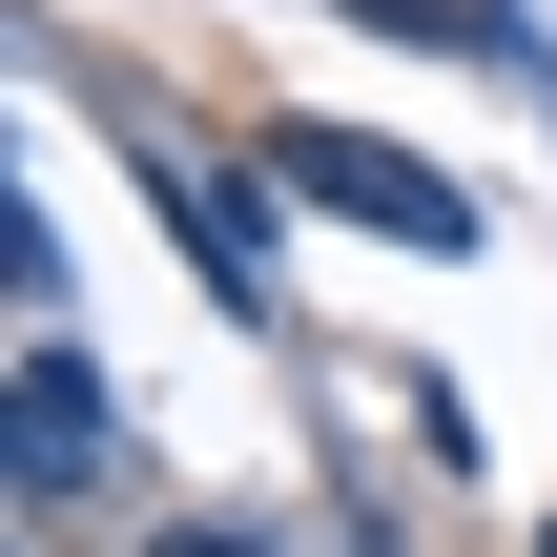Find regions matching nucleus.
Wrapping results in <instances>:
<instances>
[{
	"label": "nucleus",
	"instance_id": "1",
	"mask_svg": "<svg viewBox=\"0 0 557 557\" xmlns=\"http://www.w3.org/2000/svg\"><path fill=\"white\" fill-rule=\"evenodd\" d=\"M269 165H289V207H351V227H393V248H475V186L413 165V145H372V124H289Z\"/></svg>",
	"mask_w": 557,
	"mask_h": 557
},
{
	"label": "nucleus",
	"instance_id": "2",
	"mask_svg": "<svg viewBox=\"0 0 557 557\" xmlns=\"http://www.w3.org/2000/svg\"><path fill=\"white\" fill-rule=\"evenodd\" d=\"M0 455H21V496H83V475H103V372H83L62 331H21V393H0Z\"/></svg>",
	"mask_w": 557,
	"mask_h": 557
},
{
	"label": "nucleus",
	"instance_id": "3",
	"mask_svg": "<svg viewBox=\"0 0 557 557\" xmlns=\"http://www.w3.org/2000/svg\"><path fill=\"white\" fill-rule=\"evenodd\" d=\"M124 165H145V207H165V227H186V269H207V289H227V310H269V227H248V207H227V186H207V165H186V145H145V124H124Z\"/></svg>",
	"mask_w": 557,
	"mask_h": 557
},
{
	"label": "nucleus",
	"instance_id": "4",
	"mask_svg": "<svg viewBox=\"0 0 557 557\" xmlns=\"http://www.w3.org/2000/svg\"><path fill=\"white\" fill-rule=\"evenodd\" d=\"M351 21H393V41H475V0H351Z\"/></svg>",
	"mask_w": 557,
	"mask_h": 557
}]
</instances>
